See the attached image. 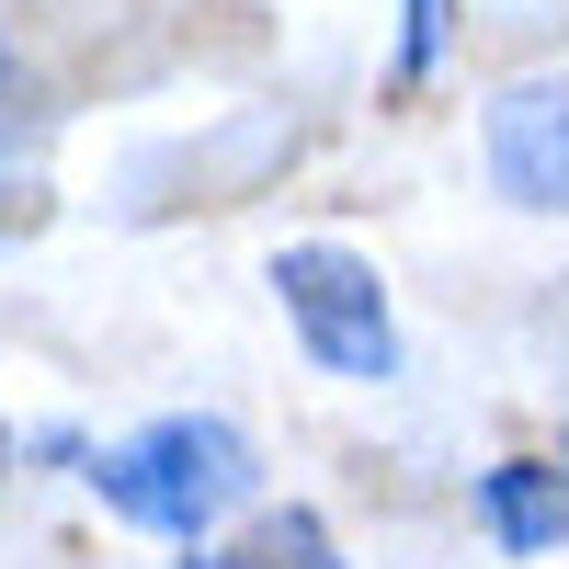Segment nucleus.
I'll return each instance as SVG.
<instances>
[{
    "instance_id": "nucleus-3",
    "label": "nucleus",
    "mask_w": 569,
    "mask_h": 569,
    "mask_svg": "<svg viewBox=\"0 0 569 569\" xmlns=\"http://www.w3.org/2000/svg\"><path fill=\"white\" fill-rule=\"evenodd\" d=\"M479 149H490V182L512 206L569 217V80H512L479 126Z\"/></svg>"
},
{
    "instance_id": "nucleus-6",
    "label": "nucleus",
    "mask_w": 569,
    "mask_h": 569,
    "mask_svg": "<svg viewBox=\"0 0 569 569\" xmlns=\"http://www.w3.org/2000/svg\"><path fill=\"white\" fill-rule=\"evenodd\" d=\"M445 34H456V0H410V23H399V80H433V69H445Z\"/></svg>"
},
{
    "instance_id": "nucleus-8",
    "label": "nucleus",
    "mask_w": 569,
    "mask_h": 569,
    "mask_svg": "<svg viewBox=\"0 0 569 569\" xmlns=\"http://www.w3.org/2000/svg\"><path fill=\"white\" fill-rule=\"evenodd\" d=\"M0 80H12V46H0Z\"/></svg>"
},
{
    "instance_id": "nucleus-5",
    "label": "nucleus",
    "mask_w": 569,
    "mask_h": 569,
    "mask_svg": "<svg viewBox=\"0 0 569 569\" xmlns=\"http://www.w3.org/2000/svg\"><path fill=\"white\" fill-rule=\"evenodd\" d=\"M228 569H342V558H330V525H319V512L284 501V512H262V525H251V547L228 558Z\"/></svg>"
},
{
    "instance_id": "nucleus-7",
    "label": "nucleus",
    "mask_w": 569,
    "mask_h": 569,
    "mask_svg": "<svg viewBox=\"0 0 569 569\" xmlns=\"http://www.w3.org/2000/svg\"><path fill=\"white\" fill-rule=\"evenodd\" d=\"M171 569H228V558H206V547H182V558H171Z\"/></svg>"
},
{
    "instance_id": "nucleus-4",
    "label": "nucleus",
    "mask_w": 569,
    "mask_h": 569,
    "mask_svg": "<svg viewBox=\"0 0 569 569\" xmlns=\"http://www.w3.org/2000/svg\"><path fill=\"white\" fill-rule=\"evenodd\" d=\"M479 525H490V547H512V558H558V547H569V467H558V456H501V467H479Z\"/></svg>"
},
{
    "instance_id": "nucleus-1",
    "label": "nucleus",
    "mask_w": 569,
    "mask_h": 569,
    "mask_svg": "<svg viewBox=\"0 0 569 569\" xmlns=\"http://www.w3.org/2000/svg\"><path fill=\"white\" fill-rule=\"evenodd\" d=\"M80 479L103 490L126 525H149V536H171V547H206V525H228V512L262 490V456H251L240 421H217V410H171V421H149L137 445L80 456Z\"/></svg>"
},
{
    "instance_id": "nucleus-2",
    "label": "nucleus",
    "mask_w": 569,
    "mask_h": 569,
    "mask_svg": "<svg viewBox=\"0 0 569 569\" xmlns=\"http://www.w3.org/2000/svg\"><path fill=\"white\" fill-rule=\"evenodd\" d=\"M273 297H284V319H297L319 376H353V388H388L399 376V319H388V284H376L365 251H342V240L273 251Z\"/></svg>"
},
{
    "instance_id": "nucleus-9",
    "label": "nucleus",
    "mask_w": 569,
    "mask_h": 569,
    "mask_svg": "<svg viewBox=\"0 0 569 569\" xmlns=\"http://www.w3.org/2000/svg\"><path fill=\"white\" fill-rule=\"evenodd\" d=\"M0 467H12V433H0Z\"/></svg>"
}]
</instances>
